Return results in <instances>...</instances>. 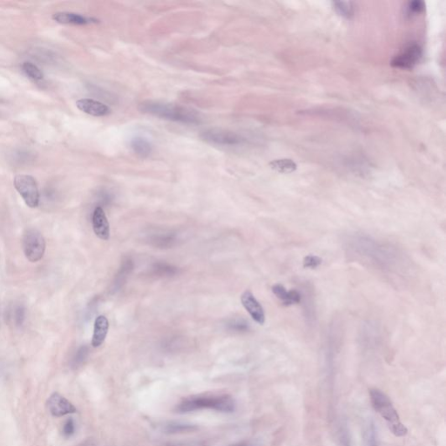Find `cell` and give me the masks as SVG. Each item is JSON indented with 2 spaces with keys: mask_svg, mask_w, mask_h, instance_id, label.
<instances>
[{
  "mask_svg": "<svg viewBox=\"0 0 446 446\" xmlns=\"http://www.w3.org/2000/svg\"><path fill=\"white\" fill-rule=\"evenodd\" d=\"M47 405L53 417H63L68 414L75 413L77 411L75 406L70 401L56 392L51 395Z\"/></svg>",
  "mask_w": 446,
  "mask_h": 446,
  "instance_id": "obj_10",
  "label": "cell"
},
{
  "mask_svg": "<svg viewBox=\"0 0 446 446\" xmlns=\"http://www.w3.org/2000/svg\"><path fill=\"white\" fill-rule=\"evenodd\" d=\"M369 393L373 409L385 420L391 433L399 437L407 434L408 430L401 422L390 397L378 389H370Z\"/></svg>",
  "mask_w": 446,
  "mask_h": 446,
  "instance_id": "obj_3",
  "label": "cell"
},
{
  "mask_svg": "<svg viewBox=\"0 0 446 446\" xmlns=\"http://www.w3.org/2000/svg\"><path fill=\"white\" fill-rule=\"evenodd\" d=\"M332 6L338 15L345 18H352L354 15V6L352 2L336 1L332 3Z\"/></svg>",
  "mask_w": 446,
  "mask_h": 446,
  "instance_id": "obj_20",
  "label": "cell"
},
{
  "mask_svg": "<svg viewBox=\"0 0 446 446\" xmlns=\"http://www.w3.org/2000/svg\"><path fill=\"white\" fill-rule=\"evenodd\" d=\"M272 292L278 298L284 306H291L298 304L302 301V296L299 291L291 289L288 291L282 284L274 285L272 287Z\"/></svg>",
  "mask_w": 446,
  "mask_h": 446,
  "instance_id": "obj_13",
  "label": "cell"
},
{
  "mask_svg": "<svg viewBox=\"0 0 446 446\" xmlns=\"http://www.w3.org/2000/svg\"><path fill=\"white\" fill-rule=\"evenodd\" d=\"M423 57L422 47L418 44H409L397 55L394 57L390 62L393 68L410 70L419 63Z\"/></svg>",
  "mask_w": 446,
  "mask_h": 446,
  "instance_id": "obj_8",
  "label": "cell"
},
{
  "mask_svg": "<svg viewBox=\"0 0 446 446\" xmlns=\"http://www.w3.org/2000/svg\"><path fill=\"white\" fill-rule=\"evenodd\" d=\"M88 355V349L86 347H82L78 350L76 355L73 360V366L74 368H78L85 361V359Z\"/></svg>",
  "mask_w": 446,
  "mask_h": 446,
  "instance_id": "obj_25",
  "label": "cell"
},
{
  "mask_svg": "<svg viewBox=\"0 0 446 446\" xmlns=\"http://www.w3.org/2000/svg\"><path fill=\"white\" fill-rule=\"evenodd\" d=\"M338 441L339 446H352L351 437L346 423H342L338 429Z\"/></svg>",
  "mask_w": 446,
  "mask_h": 446,
  "instance_id": "obj_22",
  "label": "cell"
},
{
  "mask_svg": "<svg viewBox=\"0 0 446 446\" xmlns=\"http://www.w3.org/2000/svg\"><path fill=\"white\" fill-rule=\"evenodd\" d=\"M74 432H75V423H74V419L73 418H68L65 421V423H64L63 428H62L63 436L68 438V437H72L74 434Z\"/></svg>",
  "mask_w": 446,
  "mask_h": 446,
  "instance_id": "obj_26",
  "label": "cell"
},
{
  "mask_svg": "<svg viewBox=\"0 0 446 446\" xmlns=\"http://www.w3.org/2000/svg\"><path fill=\"white\" fill-rule=\"evenodd\" d=\"M204 409L230 413L235 410V402L232 396L226 394L197 395L182 400L177 405L176 411L179 413H189Z\"/></svg>",
  "mask_w": 446,
  "mask_h": 446,
  "instance_id": "obj_2",
  "label": "cell"
},
{
  "mask_svg": "<svg viewBox=\"0 0 446 446\" xmlns=\"http://www.w3.org/2000/svg\"><path fill=\"white\" fill-rule=\"evenodd\" d=\"M109 329V322L105 316H99L94 323L92 345L94 348L101 346L105 342Z\"/></svg>",
  "mask_w": 446,
  "mask_h": 446,
  "instance_id": "obj_14",
  "label": "cell"
},
{
  "mask_svg": "<svg viewBox=\"0 0 446 446\" xmlns=\"http://www.w3.org/2000/svg\"><path fill=\"white\" fill-rule=\"evenodd\" d=\"M425 9H426V4L421 0H415L409 2L407 6V11H408V14L410 15L419 14L422 13Z\"/></svg>",
  "mask_w": 446,
  "mask_h": 446,
  "instance_id": "obj_24",
  "label": "cell"
},
{
  "mask_svg": "<svg viewBox=\"0 0 446 446\" xmlns=\"http://www.w3.org/2000/svg\"><path fill=\"white\" fill-rule=\"evenodd\" d=\"M53 19L59 24L78 25V26H82V25L93 23L94 21H95V19H94V18H86V17H84L82 15L69 12H55L53 15Z\"/></svg>",
  "mask_w": 446,
  "mask_h": 446,
  "instance_id": "obj_15",
  "label": "cell"
},
{
  "mask_svg": "<svg viewBox=\"0 0 446 446\" xmlns=\"http://www.w3.org/2000/svg\"><path fill=\"white\" fill-rule=\"evenodd\" d=\"M241 301L245 309L249 312L250 317H252L253 320L260 325H263L266 320L264 309L252 292L250 291H245L241 295Z\"/></svg>",
  "mask_w": 446,
  "mask_h": 446,
  "instance_id": "obj_9",
  "label": "cell"
},
{
  "mask_svg": "<svg viewBox=\"0 0 446 446\" xmlns=\"http://www.w3.org/2000/svg\"><path fill=\"white\" fill-rule=\"evenodd\" d=\"M16 190L31 209H35L39 204V191L36 180L29 174H18L13 181Z\"/></svg>",
  "mask_w": 446,
  "mask_h": 446,
  "instance_id": "obj_6",
  "label": "cell"
},
{
  "mask_svg": "<svg viewBox=\"0 0 446 446\" xmlns=\"http://www.w3.org/2000/svg\"><path fill=\"white\" fill-rule=\"evenodd\" d=\"M360 245H363V248H358L363 250V256H367L370 259H372L375 262L381 264L383 267H385L387 263L391 262V258L393 257V253L386 249L385 247L381 246L373 240L365 239V238H359L354 240Z\"/></svg>",
  "mask_w": 446,
  "mask_h": 446,
  "instance_id": "obj_7",
  "label": "cell"
},
{
  "mask_svg": "<svg viewBox=\"0 0 446 446\" xmlns=\"http://www.w3.org/2000/svg\"><path fill=\"white\" fill-rule=\"evenodd\" d=\"M364 438L365 446H381L377 427L372 420L368 421L364 426Z\"/></svg>",
  "mask_w": 446,
  "mask_h": 446,
  "instance_id": "obj_18",
  "label": "cell"
},
{
  "mask_svg": "<svg viewBox=\"0 0 446 446\" xmlns=\"http://www.w3.org/2000/svg\"><path fill=\"white\" fill-rule=\"evenodd\" d=\"M161 430L167 434H183L194 432L198 430V427L194 425L177 421L166 422L161 426Z\"/></svg>",
  "mask_w": 446,
  "mask_h": 446,
  "instance_id": "obj_16",
  "label": "cell"
},
{
  "mask_svg": "<svg viewBox=\"0 0 446 446\" xmlns=\"http://www.w3.org/2000/svg\"><path fill=\"white\" fill-rule=\"evenodd\" d=\"M200 138L211 145L220 147H235L244 144L246 140L237 132L222 128H209L200 132Z\"/></svg>",
  "mask_w": 446,
  "mask_h": 446,
  "instance_id": "obj_5",
  "label": "cell"
},
{
  "mask_svg": "<svg viewBox=\"0 0 446 446\" xmlns=\"http://www.w3.org/2000/svg\"><path fill=\"white\" fill-rule=\"evenodd\" d=\"M24 254L31 262L40 261L46 251L44 236L38 229H27L22 236Z\"/></svg>",
  "mask_w": 446,
  "mask_h": 446,
  "instance_id": "obj_4",
  "label": "cell"
},
{
  "mask_svg": "<svg viewBox=\"0 0 446 446\" xmlns=\"http://www.w3.org/2000/svg\"><path fill=\"white\" fill-rule=\"evenodd\" d=\"M22 70L25 74L33 81H39L44 78V74L42 73V71L32 62H24Z\"/></svg>",
  "mask_w": 446,
  "mask_h": 446,
  "instance_id": "obj_21",
  "label": "cell"
},
{
  "mask_svg": "<svg viewBox=\"0 0 446 446\" xmlns=\"http://www.w3.org/2000/svg\"><path fill=\"white\" fill-rule=\"evenodd\" d=\"M15 320L17 322L18 325H20L23 323L24 318H25V311H24L23 308H21V307H18L17 309H16V313H15Z\"/></svg>",
  "mask_w": 446,
  "mask_h": 446,
  "instance_id": "obj_28",
  "label": "cell"
},
{
  "mask_svg": "<svg viewBox=\"0 0 446 446\" xmlns=\"http://www.w3.org/2000/svg\"><path fill=\"white\" fill-rule=\"evenodd\" d=\"M165 446H204L202 442L199 441H178V442H169Z\"/></svg>",
  "mask_w": 446,
  "mask_h": 446,
  "instance_id": "obj_27",
  "label": "cell"
},
{
  "mask_svg": "<svg viewBox=\"0 0 446 446\" xmlns=\"http://www.w3.org/2000/svg\"><path fill=\"white\" fill-rule=\"evenodd\" d=\"M229 446H259L257 443L254 442H250V441H244V442H240V443H234Z\"/></svg>",
  "mask_w": 446,
  "mask_h": 446,
  "instance_id": "obj_29",
  "label": "cell"
},
{
  "mask_svg": "<svg viewBox=\"0 0 446 446\" xmlns=\"http://www.w3.org/2000/svg\"><path fill=\"white\" fill-rule=\"evenodd\" d=\"M93 229L97 237L103 241H107L110 238V225L106 218L104 209L101 207H97L94 209L93 218Z\"/></svg>",
  "mask_w": 446,
  "mask_h": 446,
  "instance_id": "obj_12",
  "label": "cell"
},
{
  "mask_svg": "<svg viewBox=\"0 0 446 446\" xmlns=\"http://www.w3.org/2000/svg\"><path fill=\"white\" fill-rule=\"evenodd\" d=\"M270 166L273 170L281 173H291L297 170V166L292 160L281 159L270 162Z\"/></svg>",
  "mask_w": 446,
  "mask_h": 446,
  "instance_id": "obj_19",
  "label": "cell"
},
{
  "mask_svg": "<svg viewBox=\"0 0 446 446\" xmlns=\"http://www.w3.org/2000/svg\"><path fill=\"white\" fill-rule=\"evenodd\" d=\"M130 147L133 153L141 158H147L153 151V146L150 143V141L141 136L132 138L130 141Z\"/></svg>",
  "mask_w": 446,
  "mask_h": 446,
  "instance_id": "obj_17",
  "label": "cell"
},
{
  "mask_svg": "<svg viewBox=\"0 0 446 446\" xmlns=\"http://www.w3.org/2000/svg\"><path fill=\"white\" fill-rule=\"evenodd\" d=\"M76 106L80 111L94 117H104L112 113L111 108L106 104L92 99L77 100Z\"/></svg>",
  "mask_w": 446,
  "mask_h": 446,
  "instance_id": "obj_11",
  "label": "cell"
},
{
  "mask_svg": "<svg viewBox=\"0 0 446 446\" xmlns=\"http://www.w3.org/2000/svg\"><path fill=\"white\" fill-rule=\"evenodd\" d=\"M322 262H323V260L319 256L308 255L303 259V267L315 270V269L319 267L322 264Z\"/></svg>",
  "mask_w": 446,
  "mask_h": 446,
  "instance_id": "obj_23",
  "label": "cell"
},
{
  "mask_svg": "<svg viewBox=\"0 0 446 446\" xmlns=\"http://www.w3.org/2000/svg\"><path fill=\"white\" fill-rule=\"evenodd\" d=\"M138 109L143 114L167 121L192 125L202 122L200 114L196 110L170 103L146 100L139 104Z\"/></svg>",
  "mask_w": 446,
  "mask_h": 446,
  "instance_id": "obj_1",
  "label": "cell"
}]
</instances>
